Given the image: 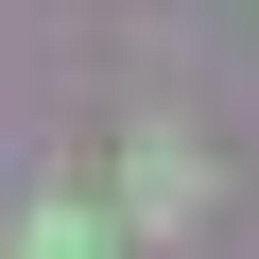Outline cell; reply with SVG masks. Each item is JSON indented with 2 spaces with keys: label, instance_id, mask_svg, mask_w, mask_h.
<instances>
[{
  "label": "cell",
  "instance_id": "cell-1",
  "mask_svg": "<svg viewBox=\"0 0 259 259\" xmlns=\"http://www.w3.org/2000/svg\"><path fill=\"white\" fill-rule=\"evenodd\" d=\"M121 207H139V225H207V156L173 139V121L139 139V173H121Z\"/></svg>",
  "mask_w": 259,
  "mask_h": 259
},
{
  "label": "cell",
  "instance_id": "cell-2",
  "mask_svg": "<svg viewBox=\"0 0 259 259\" xmlns=\"http://www.w3.org/2000/svg\"><path fill=\"white\" fill-rule=\"evenodd\" d=\"M35 259H104V225H69V207H52V225H35Z\"/></svg>",
  "mask_w": 259,
  "mask_h": 259
}]
</instances>
